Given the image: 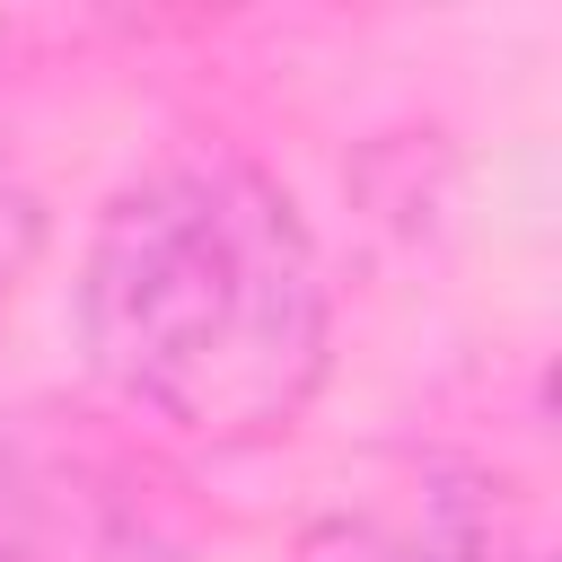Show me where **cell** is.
<instances>
[{
	"label": "cell",
	"instance_id": "obj_2",
	"mask_svg": "<svg viewBox=\"0 0 562 562\" xmlns=\"http://www.w3.org/2000/svg\"><path fill=\"white\" fill-rule=\"evenodd\" d=\"M0 562H158L149 501L88 439L0 430Z\"/></svg>",
	"mask_w": 562,
	"mask_h": 562
},
{
	"label": "cell",
	"instance_id": "obj_3",
	"mask_svg": "<svg viewBox=\"0 0 562 562\" xmlns=\"http://www.w3.org/2000/svg\"><path fill=\"white\" fill-rule=\"evenodd\" d=\"M299 562H492L483 483L448 457H386L307 518Z\"/></svg>",
	"mask_w": 562,
	"mask_h": 562
},
{
	"label": "cell",
	"instance_id": "obj_1",
	"mask_svg": "<svg viewBox=\"0 0 562 562\" xmlns=\"http://www.w3.org/2000/svg\"><path fill=\"white\" fill-rule=\"evenodd\" d=\"M79 334L140 422L255 448L290 430L325 378V272L255 167L193 158L140 176L97 220Z\"/></svg>",
	"mask_w": 562,
	"mask_h": 562
}]
</instances>
